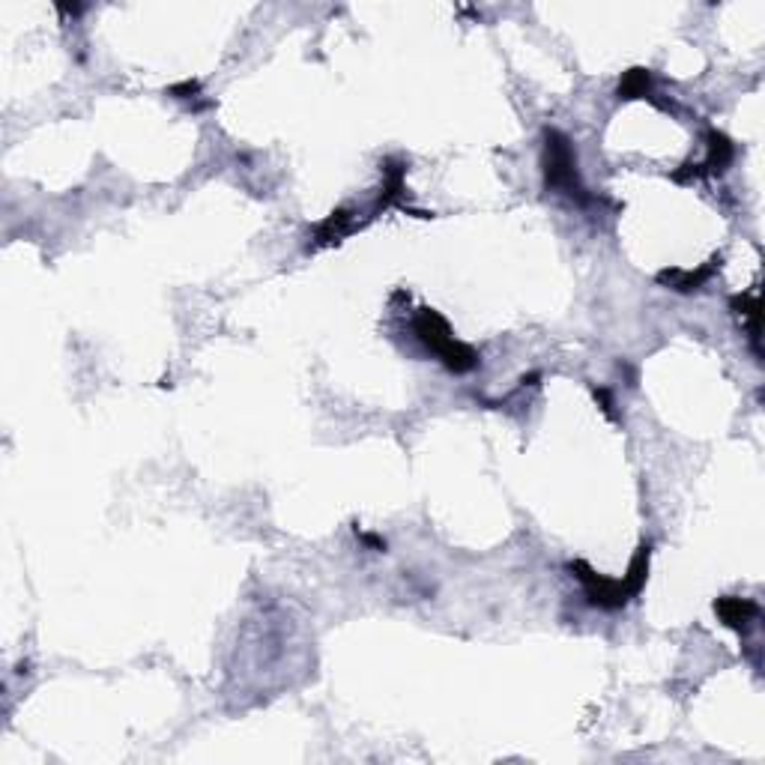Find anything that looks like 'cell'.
I'll return each mask as SVG.
<instances>
[{
	"mask_svg": "<svg viewBox=\"0 0 765 765\" xmlns=\"http://www.w3.org/2000/svg\"><path fill=\"white\" fill-rule=\"evenodd\" d=\"M649 559H652V547L640 545L637 554H634V559H631V565H628V574H625L622 580H607V578H602V574L592 571L589 565L583 562V559L571 562L569 571L583 583V589H586V598H589L592 607H598V610H622V607L628 604L631 598H634L637 592L646 586Z\"/></svg>",
	"mask_w": 765,
	"mask_h": 765,
	"instance_id": "1",
	"label": "cell"
},
{
	"mask_svg": "<svg viewBox=\"0 0 765 765\" xmlns=\"http://www.w3.org/2000/svg\"><path fill=\"white\" fill-rule=\"evenodd\" d=\"M413 329H416L418 341H422L431 353H437L449 371L466 374L479 365V353H475L470 344L458 341L455 335H451L446 317H440L434 308H418V315L413 320Z\"/></svg>",
	"mask_w": 765,
	"mask_h": 765,
	"instance_id": "2",
	"label": "cell"
},
{
	"mask_svg": "<svg viewBox=\"0 0 765 765\" xmlns=\"http://www.w3.org/2000/svg\"><path fill=\"white\" fill-rule=\"evenodd\" d=\"M541 171H545V186L554 188V192L569 195L571 201L578 203H589L586 188L580 183L578 174V153L569 138L556 129L545 131V153H541Z\"/></svg>",
	"mask_w": 765,
	"mask_h": 765,
	"instance_id": "3",
	"label": "cell"
},
{
	"mask_svg": "<svg viewBox=\"0 0 765 765\" xmlns=\"http://www.w3.org/2000/svg\"><path fill=\"white\" fill-rule=\"evenodd\" d=\"M714 613H718V619L727 625V628L742 631L745 634V631L756 622V616H760V604L751 602V598L723 595L714 602Z\"/></svg>",
	"mask_w": 765,
	"mask_h": 765,
	"instance_id": "4",
	"label": "cell"
},
{
	"mask_svg": "<svg viewBox=\"0 0 765 765\" xmlns=\"http://www.w3.org/2000/svg\"><path fill=\"white\" fill-rule=\"evenodd\" d=\"M718 263H721L718 258H712V260L705 263V267H700V269H664V273H657V282L667 284L670 291L694 293V291H700V287L714 275Z\"/></svg>",
	"mask_w": 765,
	"mask_h": 765,
	"instance_id": "5",
	"label": "cell"
},
{
	"mask_svg": "<svg viewBox=\"0 0 765 765\" xmlns=\"http://www.w3.org/2000/svg\"><path fill=\"white\" fill-rule=\"evenodd\" d=\"M359 227V221L350 216V210H335L323 225L317 227V236H315V245H332L344 240L347 234Z\"/></svg>",
	"mask_w": 765,
	"mask_h": 765,
	"instance_id": "6",
	"label": "cell"
},
{
	"mask_svg": "<svg viewBox=\"0 0 765 765\" xmlns=\"http://www.w3.org/2000/svg\"><path fill=\"white\" fill-rule=\"evenodd\" d=\"M733 159H736L733 141H729V138L723 135V131L712 129V131H709V162H705L703 168L712 171V174H723V171H727L729 164H733Z\"/></svg>",
	"mask_w": 765,
	"mask_h": 765,
	"instance_id": "7",
	"label": "cell"
},
{
	"mask_svg": "<svg viewBox=\"0 0 765 765\" xmlns=\"http://www.w3.org/2000/svg\"><path fill=\"white\" fill-rule=\"evenodd\" d=\"M733 308H736L742 317H747V329H751V344H753V350L760 353V299H756L753 293L736 296Z\"/></svg>",
	"mask_w": 765,
	"mask_h": 765,
	"instance_id": "8",
	"label": "cell"
},
{
	"mask_svg": "<svg viewBox=\"0 0 765 765\" xmlns=\"http://www.w3.org/2000/svg\"><path fill=\"white\" fill-rule=\"evenodd\" d=\"M649 84H652V76L649 69H628L619 81V99H643L649 96Z\"/></svg>",
	"mask_w": 765,
	"mask_h": 765,
	"instance_id": "9",
	"label": "cell"
},
{
	"mask_svg": "<svg viewBox=\"0 0 765 765\" xmlns=\"http://www.w3.org/2000/svg\"><path fill=\"white\" fill-rule=\"evenodd\" d=\"M703 174H705L703 164H685V171H673V179H676V183H690V179H697Z\"/></svg>",
	"mask_w": 765,
	"mask_h": 765,
	"instance_id": "10",
	"label": "cell"
},
{
	"mask_svg": "<svg viewBox=\"0 0 765 765\" xmlns=\"http://www.w3.org/2000/svg\"><path fill=\"white\" fill-rule=\"evenodd\" d=\"M592 392H595V398L602 401V410L607 413V418H616V413H613V398H610V392H607V389H598V386H595V389H592Z\"/></svg>",
	"mask_w": 765,
	"mask_h": 765,
	"instance_id": "11",
	"label": "cell"
},
{
	"mask_svg": "<svg viewBox=\"0 0 765 765\" xmlns=\"http://www.w3.org/2000/svg\"><path fill=\"white\" fill-rule=\"evenodd\" d=\"M359 538H362V541H365V545H368V547H374V550H386V541H383L380 536H368V532H362V536H359Z\"/></svg>",
	"mask_w": 765,
	"mask_h": 765,
	"instance_id": "12",
	"label": "cell"
}]
</instances>
